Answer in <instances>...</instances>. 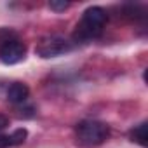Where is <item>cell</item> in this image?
Wrapping results in <instances>:
<instances>
[{"instance_id": "cell-1", "label": "cell", "mask_w": 148, "mask_h": 148, "mask_svg": "<svg viewBox=\"0 0 148 148\" xmlns=\"http://www.w3.org/2000/svg\"><path fill=\"white\" fill-rule=\"evenodd\" d=\"M106 12L101 7H89L84 14L82 19L79 21L75 32H73V40L75 42H87L91 38H96L103 33V28L106 25Z\"/></svg>"}, {"instance_id": "cell-8", "label": "cell", "mask_w": 148, "mask_h": 148, "mask_svg": "<svg viewBox=\"0 0 148 148\" xmlns=\"http://www.w3.org/2000/svg\"><path fill=\"white\" fill-rule=\"evenodd\" d=\"M70 7L68 2H64V0H52V2H49V9L51 11H56V12H63Z\"/></svg>"}, {"instance_id": "cell-6", "label": "cell", "mask_w": 148, "mask_h": 148, "mask_svg": "<svg viewBox=\"0 0 148 148\" xmlns=\"http://www.w3.org/2000/svg\"><path fill=\"white\" fill-rule=\"evenodd\" d=\"M131 139L134 143H138L139 146H146L148 145V124L141 122L139 125H136L131 131Z\"/></svg>"}, {"instance_id": "cell-3", "label": "cell", "mask_w": 148, "mask_h": 148, "mask_svg": "<svg viewBox=\"0 0 148 148\" xmlns=\"http://www.w3.org/2000/svg\"><path fill=\"white\" fill-rule=\"evenodd\" d=\"M71 47H73L71 42H68L63 37H45L38 42L35 52L37 56L47 59V58H58L61 54H66L71 51Z\"/></svg>"}, {"instance_id": "cell-2", "label": "cell", "mask_w": 148, "mask_h": 148, "mask_svg": "<svg viewBox=\"0 0 148 148\" xmlns=\"http://www.w3.org/2000/svg\"><path fill=\"white\" fill-rule=\"evenodd\" d=\"M110 136V127L99 120H82L75 127V138L80 146H98Z\"/></svg>"}, {"instance_id": "cell-7", "label": "cell", "mask_w": 148, "mask_h": 148, "mask_svg": "<svg viewBox=\"0 0 148 148\" xmlns=\"http://www.w3.org/2000/svg\"><path fill=\"white\" fill-rule=\"evenodd\" d=\"M26 136H28V131L25 127L21 129H16L14 132L7 134V139H9V146H19L26 141Z\"/></svg>"}, {"instance_id": "cell-10", "label": "cell", "mask_w": 148, "mask_h": 148, "mask_svg": "<svg viewBox=\"0 0 148 148\" xmlns=\"http://www.w3.org/2000/svg\"><path fill=\"white\" fill-rule=\"evenodd\" d=\"M0 148H9V139H7V134H2V136H0Z\"/></svg>"}, {"instance_id": "cell-9", "label": "cell", "mask_w": 148, "mask_h": 148, "mask_svg": "<svg viewBox=\"0 0 148 148\" xmlns=\"http://www.w3.org/2000/svg\"><path fill=\"white\" fill-rule=\"evenodd\" d=\"M9 125V119L5 117V115H2V113H0V131H2V129H5Z\"/></svg>"}, {"instance_id": "cell-5", "label": "cell", "mask_w": 148, "mask_h": 148, "mask_svg": "<svg viewBox=\"0 0 148 148\" xmlns=\"http://www.w3.org/2000/svg\"><path fill=\"white\" fill-rule=\"evenodd\" d=\"M28 94H30V89L23 82H14L7 89V99L11 103H23V101H26Z\"/></svg>"}, {"instance_id": "cell-4", "label": "cell", "mask_w": 148, "mask_h": 148, "mask_svg": "<svg viewBox=\"0 0 148 148\" xmlns=\"http://www.w3.org/2000/svg\"><path fill=\"white\" fill-rule=\"evenodd\" d=\"M26 58V45L21 40H5L0 45V61L5 64H16Z\"/></svg>"}]
</instances>
